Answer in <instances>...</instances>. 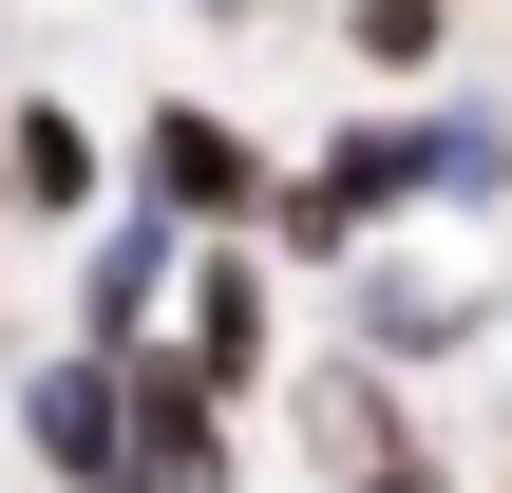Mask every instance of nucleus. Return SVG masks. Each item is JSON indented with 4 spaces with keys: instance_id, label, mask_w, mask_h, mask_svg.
<instances>
[{
    "instance_id": "f257e3e1",
    "label": "nucleus",
    "mask_w": 512,
    "mask_h": 493,
    "mask_svg": "<svg viewBox=\"0 0 512 493\" xmlns=\"http://www.w3.org/2000/svg\"><path fill=\"white\" fill-rule=\"evenodd\" d=\"M114 190H152L171 228H266L285 152H266L247 114H209V95H133V133H114Z\"/></svg>"
},
{
    "instance_id": "f03ea898",
    "label": "nucleus",
    "mask_w": 512,
    "mask_h": 493,
    "mask_svg": "<svg viewBox=\"0 0 512 493\" xmlns=\"http://www.w3.org/2000/svg\"><path fill=\"white\" fill-rule=\"evenodd\" d=\"M171 361H209L228 399H285V266L247 247V228H190V285H171V323H152Z\"/></svg>"
},
{
    "instance_id": "7ed1b4c3",
    "label": "nucleus",
    "mask_w": 512,
    "mask_h": 493,
    "mask_svg": "<svg viewBox=\"0 0 512 493\" xmlns=\"http://www.w3.org/2000/svg\"><path fill=\"white\" fill-rule=\"evenodd\" d=\"M19 456H38L57 493H114V475H133V361H114V342L19 361Z\"/></svg>"
},
{
    "instance_id": "20e7f679",
    "label": "nucleus",
    "mask_w": 512,
    "mask_h": 493,
    "mask_svg": "<svg viewBox=\"0 0 512 493\" xmlns=\"http://www.w3.org/2000/svg\"><path fill=\"white\" fill-rule=\"evenodd\" d=\"M114 361H133V493H228L247 475V399L209 361H171V342H114Z\"/></svg>"
},
{
    "instance_id": "39448f33",
    "label": "nucleus",
    "mask_w": 512,
    "mask_h": 493,
    "mask_svg": "<svg viewBox=\"0 0 512 493\" xmlns=\"http://www.w3.org/2000/svg\"><path fill=\"white\" fill-rule=\"evenodd\" d=\"M114 209V133L76 114V95H0V228H95Z\"/></svg>"
},
{
    "instance_id": "423d86ee",
    "label": "nucleus",
    "mask_w": 512,
    "mask_h": 493,
    "mask_svg": "<svg viewBox=\"0 0 512 493\" xmlns=\"http://www.w3.org/2000/svg\"><path fill=\"white\" fill-rule=\"evenodd\" d=\"M171 285H190V228H171L152 190H114V209L76 228V342H152Z\"/></svg>"
},
{
    "instance_id": "0eeeda50",
    "label": "nucleus",
    "mask_w": 512,
    "mask_h": 493,
    "mask_svg": "<svg viewBox=\"0 0 512 493\" xmlns=\"http://www.w3.org/2000/svg\"><path fill=\"white\" fill-rule=\"evenodd\" d=\"M342 285H361V361H456V342L494 323V285H456V266H399V228H380Z\"/></svg>"
},
{
    "instance_id": "6e6552de",
    "label": "nucleus",
    "mask_w": 512,
    "mask_h": 493,
    "mask_svg": "<svg viewBox=\"0 0 512 493\" xmlns=\"http://www.w3.org/2000/svg\"><path fill=\"white\" fill-rule=\"evenodd\" d=\"M304 456H323V475H361V456H418V418H399V361H361V342H342V361L304 380Z\"/></svg>"
},
{
    "instance_id": "1a4fd4ad",
    "label": "nucleus",
    "mask_w": 512,
    "mask_h": 493,
    "mask_svg": "<svg viewBox=\"0 0 512 493\" xmlns=\"http://www.w3.org/2000/svg\"><path fill=\"white\" fill-rule=\"evenodd\" d=\"M418 133H437V209H512V114L494 95H437Z\"/></svg>"
},
{
    "instance_id": "9d476101",
    "label": "nucleus",
    "mask_w": 512,
    "mask_h": 493,
    "mask_svg": "<svg viewBox=\"0 0 512 493\" xmlns=\"http://www.w3.org/2000/svg\"><path fill=\"white\" fill-rule=\"evenodd\" d=\"M342 57L399 95V76H437V57H456V0H342Z\"/></svg>"
},
{
    "instance_id": "9b49d317",
    "label": "nucleus",
    "mask_w": 512,
    "mask_h": 493,
    "mask_svg": "<svg viewBox=\"0 0 512 493\" xmlns=\"http://www.w3.org/2000/svg\"><path fill=\"white\" fill-rule=\"evenodd\" d=\"M323 493H437V456H361V475H323Z\"/></svg>"
},
{
    "instance_id": "f8f14e48",
    "label": "nucleus",
    "mask_w": 512,
    "mask_h": 493,
    "mask_svg": "<svg viewBox=\"0 0 512 493\" xmlns=\"http://www.w3.org/2000/svg\"><path fill=\"white\" fill-rule=\"evenodd\" d=\"M209 19H266V0H209Z\"/></svg>"
},
{
    "instance_id": "ddd939ff",
    "label": "nucleus",
    "mask_w": 512,
    "mask_h": 493,
    "mask_svg": "<svg viewBox=\"0 0 512 493\" xmlns=\"http://www.w3.org/2000/svg\"><path fill=\"white\" fill-rule=\"evenodd\" d=\"M114 493H133V475H114Z\"/></svg>"
}]
</instances>
